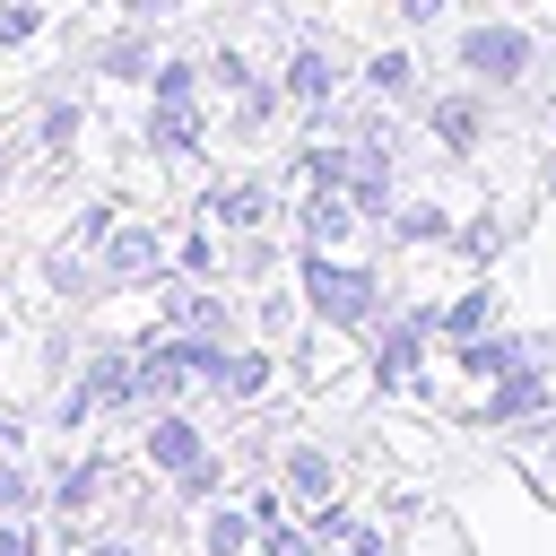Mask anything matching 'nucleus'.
I'll list each match as a JSON object with an SVG mask.
<instances>
[{"label": "nucleus", "instance_id": "6ab92c4d", "mask_svg": "<svg viewBox=\"0 0 556 556\" xmlns=\"http://www.w3.org/2000/svg\"><path fill=\"white\" fill-rule=\"evenodd\" d=\"M321 530L339 539V556H382V530H374V521H348L339 504H321Z\"/></svg>", "mask_w": 556, "mask_h": 556}, {"label": "nucleus", "instance_id": "7ed1b4c3", "mask_svg": "<svg viewBox=\"0 0 556 556\" xmlns=\"http://www.w3.org/2000/svg\"><path fill=\"white\" fill-rule=\"evenodd\" d=\"M434 330H443V313H426V304H417V313H400V321L382 330V356H374V382H382V391H400V382L417 374V356H426V339H434Z\"/></svg>", "mask_w": 556, "mask_h": 556}, {"label": "nucleus", "instance_id": "f257e3e1", "mask_svg": "<svg viewBox=\"0 0 556 556\" xmlns=\"http://www.w3.org/2000/svg\"><path fill=\"white\" fill-rule=\"evenodd\" d=\"M304 304L330 321V330H365L374 313H382V278L365 269V261H339V252H304Z\"/></svg>", "mask_w": 556, "mask_h": 556}, {"label": "nucleus", "instance_id": "4468645a", "mask_svg": "<svg viewBox=\"0 0 556 556\" xmlns=\"http://www.w3.org/2000/svg\"><path fill=\"white\" fill-rule=\"evenodd\" d=\"M348 226H356V200H348V191H313V200H304V235H313L321 252H330Z\"/></svg>", "mask_w": 556, "mask_h": 556}, {"label": "nucleus", "instance_id": "1a4fd4ad", "mask_svg": "<svg viewBox=\"0 0 556 556\" xmlns=\"http://www.w3.org/2000/svg\"><path fill=\"white\" fill-rule=\"evenodd\" d=\"M460 365H469L478 382H495V374H513V365H530V339H504V330H478V339H460Z\"/></svg>", "mask_w": 556, "mask_h": 556}, {"label": "nucleus", "instance_id": "4be33fe9", "mask_svg": "<svg viewBox=\"0 0 556 556\" xmlns=\"http://www.w3.org/2000/svg\"><path fill=\"white\" fill-rule=\"evenodd\" d=\"M252 530H261L252 513H208V530H200V547H208V556H235V547H243Z\"/></svg>", "mask_w": 556, "mask_h": 556}, {"label": "nucleus", "instance_id": "aec40b11", "mask_svg": "<svg viewBox=\"0 0 556 556\" xmlns=\"http://www.w3.org/2000/svg\"><path fill=\"white\" fill-rule=\"evenodd\" d=\"M486 313H495V295H486V287H469V295H452V304H443V330H452V339H478V330H486Z\"/></svg>", "mask_w": 556, "mask_h": 556}, {"label": "nucleus", "instance_id": "dca6fc26", "mask_svg": "<svg viewBox=\"0 0 556 556\" xmlns=\"http://www.w3.org/2000/svg\"><path fill=\"white\" fill-rule=\"evenodd\" d=\"M96 486H104V469H96V460H61V469H52V504H61V513H87V504H96Z\"/></svg>", "mask_w": 556, "mask_h": 556}, {"label": "nucleus", "instance_id": "473e14b6", "mask_svg": "<svg viewBox=\"0 0 556 556\" xmlns=\"http://www.w3.org/2000/svg\"><path fill=\"white\" fill-rule=\"evenodd\" d=\"M0 452H17V417H0Z\"/></svg>", "mask_w": 556, "mask_h": 556}, {"label": "nucleus", "instance_id": "7c9ffc66", "mask_svg": "<svg viewBox=\"0 0 556 556\" xmlns=\"http://www.w3.org/2000/svg\"><path fill=\"white\" fill-rule=\"evenodd\" d=\"M182 269H208V278H217V243H208V235H182Z\"/></svg>", "mask_w": 556, "mask_h": 556}, {"label": "nucleus", "instance_id": "2f4dec72", "mask_svg": "<svg viewBox=\"0 0 556 556\" xmlns=\"http://www.w3.org/2000/svg\"><path fill=\"white\" fill-rule=\"evenodd\" d=\"M122 17L130 26H156V17H174V0H122Z\"/></svg>", "mask_w": 556, "mask_h": 556}, {"label": "nucleus", "instance_id": "a878e982", "mask_svg": "<svg viewBox=\"0 0 556 556\" xmlns=\"http://www.w3.org/2000/svg\"><path fill=\"white\" fill-rule=\"evenodd\" d=\"M261 556H313V539L295 521H261Z\"/></svg>", "mask_w": 556, "mask_h": 556}, {"label": "nucleus", "instance_id": "c756f323", "mask_svg": "<svg viewBox=\"0 0 556 556\" xmlns=\"http://www.w3.org/2000/svg\"><path fill=\"white\" fill-rule=\"evenodd\" d=\"M443 9H452V0H391V17H400V26H434Z\"/></svg>", "mask_w": 556, "mask_h": 556}, {"label": "nucleus", "instance_id": "b1692460", "mask_svg": "<svg viewBox=\"0 0 556 556\" xmlns=\"http://www.w3.org/2000/svg\"><path fill=\"white\" fill-rule=\"evenodd\" d=\"M26 35H43V9L35 0H0V43H26Z\"/></svg>", "mask_w": 556, "mask_h": 556}, {"label": "nucleus", "instance_id": "f03ea898", "mask_svg": "<svg viewBox=\"0 0 556 556\" xmlns=\"http://www.w3.org/2000/svg\"><path fill=\"white\" fill-rule=\"evenodd\" d=\"M460 70L478 87H521L539 70V35L513 26V17H478V26H460Z\"/></svg>", "mask_w": 556, "mask_h": 556}, {"label": "nucleus", "instance_id": "39448f33", "mask_svg": "<svg viewBox=\"0 0 556 556\" xmlns=\"http://www.w3.org/2000/svg\"><path fill=\"white\" fill-rule=\"evenodd\" d=\"M104 278H122V287H148V278H165V252H156V235H148V226H113V235H104Z\"/></svg>", "mask_w": 556, "mask_h": 556}, {"label": "nucleus", "instance_id": "20e7f679", "mask_svg": "<svg viewBox=\"0 0 556 556\" xmlns=\"http://www.w3.org/2000/svg\"><path fill=\"white\" fill-rule=\"evenodd\" d=\"M278 87H287V104H304V113H313V104H330V96H339V61H330L321 43H295V52H287V70H278Z\"/></svg>", "mask_w": 556, "mask_h": 556}, {"label": "nucleus", "instance_id": "2eb2a0df", "mask_svg": "<svg viewBox=\"0 0 556 556\" xmlns=\"http://www.w3.org/2000/svg\"><path fill=\"white\" fill-rule=\"evenodd\" d=\"M269 374H278V356H269V348H243V356H226L217 391H226V400H252V391H269Z\"/></svg>", "mask_w": 556, "mask_h": 556}, {"label": "nucleus", "instance_id": "393cba45", "mask_svg": "<svg viewBox=\"0 0 556 556\" xmlns=\"http://www.w3.org/2000/svg\"><path fill=\"white\" fill-rule=\"evenodd\" d=\"M156 96H200V61H156Z\"/></svg>", "mask_w": 556, "mask_h": 556}, {"label": "nucleus", "instance_id": "ddd939ff", "mask_svg": "<svg viewBox=\"0 0 556 556\" xmlns=\"http://www.w3.org/2000/svg\"><path fill=\"white\" fill-rule=\"evenodd\" d=\"M426 122H434V139H443L452 156H469V148H478V104H469V96H443V104H426Z\"/></svg>", "mask_w": 556, "mask_h": 556}, {"label": "nucleus", "instance_id": "412c9836", "mask_svg": "<svg viewBox=\"0 0 556 556\" xmlns=\"http://www.w3.org/2000/svg\"><path fill=\"white\" fill-rule=\"evenodd\" d=\"M391 226H400V235H408V243H443V235H452V217H443V208H434V200H408V208H400V217H391Z\"/></svg>", "mask_w": 556, "mask_h": 556}, {"label": "nucleus", "instance_id": "bb28decb", "mask_svg": "<svg viewBox=\"0 0 556 556\" xmlns=\"http://www.w3.org/2000/svg\"><path fill=\"white\" fill-rule=\"evenodd\" d=\"M78 139V104H43V148H70Z\"/></svg>", "mask_w": 556, "mask_h": 556}, {"label": "nucleus", "instance_id": "cd10ccee", "mask_svg": "<svg viewBox=\"0 0 556 556\" xmlns=\"http://www.w3.org/2000/svg\"><path fill=\"white\" fill-rule=\"evenodd\" d=\"M26 504V469H17V452H0V513H17Z\"/></svg>", "mask_w": 556, "mask_h": 556}, {"label": "nucleus", "instance_id": "5701e85b", "mask_svg": "<svg viewBox=\"0 0 556 556\" xmlns=\"http://www.w3.org/2000/svg\"><path fill=\"white\" fill-rule=\"evenodd\" d=\"M87 408H96V382L78 374V382H70V391L52 400V426H61V434H70V426H87Z\"/></svg>", "mask_w": 556, "mask_h": 556}, {"label": "nucleus", "instance_id": "f8f14e48", "mask_svg": "<svg viewBox=\"0 0 556 556\" xmlns=\"http://www.w3.org/2000/svg\"><path fill=\"white\" fill-rule=\"evenodd\" d=\"M165 313H174L182 330H200V339H226V321H235V313H226L217 295H200V287H165Z\"/></svg>", "mask_w": 556, "mask_h": 556}, {"label": "nucleus", "instance_id": "f3484780", "mask_svg": "<svg viewBox=\"0 0 556 556\" xmlns=\"http://www.w3.org/2000/svg\"><path fill=\"white\" fill-rule=\"evenodd\" d=\"M208 208H217L226 226H261V217H269V182H226Z\"/></svg>", "mask_w": 556, "mask_h": 556}, {"label": "nucleus", "instance_id": "72a5a7b5", "mask_svg": "<svg viewBox=\"0 0 556 556\" xmlns=\"http://www.w3.org/2000/svg\"><path fill=\"white\" fill-rule=\"evenodd\" d=\"M87 556H104V547H87Z\"/></svg>", "mask_w": 556, "mask_h": 556}, {"label": "nucleus", "instance_id": "c85d7f7f", "mask_svg": "<svg viewBox=\"0 0 556 556\" xmlns=\"http://www.w3.org/2000/svg\"><path fill=\"white\" fill-rule=\"evenodd\" d=\"M0 556H35V530L17 513H0Z\"/></svg>", "mask_w": 556, "mask_h": 556}, {"label": "nucleus", "instance_id": "6e6552de", "mask_svg": "<svg viewBox=\"0 0 556 556\" xmlns=\"http://www.w3.org/2000/svg\"><path fill=\"white\" fill-rule=\"evenodd\" d=\"M539 400H547V374H539V365H513V374H495V391L478 400V417H486V426H513V417H530Z\"/></svg>", "mask_w": 556, "mask_h": 556}, {"label": "nucleus", "instance_id": "0eeeda50", "mask_svg": "<svg viewBox=\"0 0 556 556\" xmlns=\"http://www.w3.org/2000/svg\"><path fill=\"white\" fill-rule=\"evenodd\" d=\"M200 139H208L200 96H156V113H148V148H156V156H182V148H200Z\"/></svg>", "mask_w": 556, "mask_h": 556}, {"label": "nucleus", "instance_id": "9b49d317", "mask_svg": "<svg viewBox=\"0 0 556 556\" xmlns=\"http://www.w3.org/2000/svg\"><path fill=\"white\" fill-rule=\"evenodd\" d=\"M96 70H104V78H122V87H139V78H156V52H148V35L130 26V35H113V43L96 52Z\"/></svg>", "mask_w": 556, "mask_h": 556}, {"label": "nucleus", "instance_id": "9d476101", "mask_svg": "<svg viewBox=\"0 0 556 556\" xmlns=\"http://www.w3.org/2000/svg\"><path fill=\"white\" fill-rule=\"evenodd\" d=\"M287 486H295L304 504H330V495H339V460H330L321 443H295V452H287Z\"/></svg>", "mask_w": 556, "mask_h": 556}, {"label": "nucleus", "instance_id": "423d86ee", "mask_svg": "<svg viewBox=\"0 0 556 556\" xmlns=\"http://www.w3.org/2000/svg\"><path fill=\"white\" fill-rule=\"evenodd\" d=\"M139 452H148L165 478H191V469L208 460V443H200V426H191V417H156V426L139 434Z\"/></svg>", "mask_w": 556, "mask_h": 556}, {"label": "nucleus", "instance_id": "a211bd4d", "mask_svg": "<svg viewBox=\"0 0 556 556\" xmlns=\"http://www.w3.org/2000/svg\"><path fill=\"white\" fill-rule=\"evenodd\" d=\"M365 87H374V96H408V87H417V61H408L400 43L374 52V61H365Z\"/></svg>", "mask_w": 556, "mask_h": 556}]
</instances>
